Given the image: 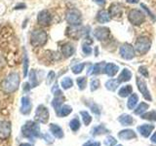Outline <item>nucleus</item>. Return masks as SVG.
<instances>
[{
	"instance_id": "f257e3e1",
	"label": "nucleus",
	"mask_w": 156,
	"mask_h": 146,
	"mask_svg": "<svg viewBox=\"0 0 156 146\" xmlns=\"http://www.w3.org/2000/svg\"><path fill=\"white\" fill-rule=\"evenodd\" d=\"M20 85V76L18 73L13 72L11 74H9L7 78H5L4 81L2 82V89L5 92L11 94L18 90Z\"/></svg>"
},
{
	"instance_id": "f03ea898",
	"label": "nucleus",
	"mask_w": 156,
	"mask_h": 146,
	"mask_svg": "<svg viewBox=\"0 0 156 146\" xmlns=\"http://www.w3.org/2000/svg\"><path fill=\"white\" fill-rule=\"evenodd\" d=\"M22 133L24 137L29 139H34L40 136V128L39 126L32 121L27 122V124L23 127Z\"/></svg>"
},
{
	"instance_id": "7ed1b4c3",
	"label": "nucleus",
	"mask_w": 156,
	"mask_h": 146,
	"mask_svg": "<svg viewBox=\"0 0 156 146\" xmlns=\"http://www.w3.org/2000/svg\"><path fill=\"white\" fill-rule=\"evenodd\" d=\"M48 39L47 33L42 29H36L31 32L30 44L33 47H42L46 44Z\"/></svg>"
},
{
	"instance_id": "20e7f679",
	"label": "nucleus",
	"mask_w": 156,
	"mask_h": 146,
	"mask_svg": "<svg viewBox=\"0 0 156 146\" xmlns=\"http://www.w3.org/2000/svg\"><path fill=\"white\" fill-rule=\"evenodd\" d=\"M151 48V40L146 36H140L135 43V51L140 55H145Z\"/></svg>"
},
{
	"instance_id": "39448f33",
	"label": "nucleus",
	"mask_w": 156,
	"mask_h": 146,
	"mask_svg": "<svg viewBox=\"0 0 156 146\" xmlns=\"http://www.w3.org/2000/svg\"><path fill=\"white\" fill-rule=\"evenodd\" d=\"M66 23L68 24H70L71 26H80L81 22H82V16H81L80 11L78 9H75V8L69 9L66 12Z\"/></svg>"
},
{
	"instance_id": "423d86ee",
	"label": "nucleus",
	"mask_w": 156,
	"mask_h": 146,
	"mask_svg": "<svg viewBox=\"0 0 156 146\" xmlns=\"http://www.w3.org/2000/svg\"><path fill=\"white\" fill-rule=\"evenodd\" d=\"M128 19L133 26H139L144 22L145 15L139 9H132L128 14Z\"/></svg>"
},
{
	"instance_id": "0eeeda50",
	"label": "nucleus",
	"mask_w": 156,
	"mask_h": 146,
	"mask_svg": "<svg viewBox=\"0 0 156 146\" xmlns=\"http://www.w3.org/2000/svg\"><path fill=\"white\" fill-rule=\"evenodd\" d=\"M119 54L122 58L126 61H130L135 57V48L129 43L123 44L119 49Z\"/></svg>"
},
{
	"instance_id": "6e6552de",
	"label": "nucleus",
	"mask_w": 156,
	"mask_h": 146,
	"mask_svg": "<svg viewBox=\"0 0 156 146\" xmlns=\"http://www.w3.org/2000/svg\"><path fill=\"white\" fill-rule=\"evenodd\" d=\"M49 110L44 105H39L35 111V120L39 123L45 124L49 120Z\"/></svg>"
},
{
	"instance_id": "1a4fd4ad",
	"label": "nucleus",
	"mask_w": 156,
	"mask_h": 146,
	"mask_svg": "<svg viewBox=\"0 0 156 146\" xmlns=\"http://www.w3.org/2000/svg\"><path fill=\"white\" fill-rule=\"evenodd\" d=\"M136 86H138L140 92H141V95L144 96V97L146 100L151 101L152 100V97H151L150 92L147 89V86H146L145 81L140 77H136Z\"/></svg>"
},
{
	"instance_id": "9d476101",
	"label": "nucleus",
	"mask_w": 156,
	"mask_h": 146,
	"mask_svg": "<svg viewBox=\"0 0 156 146\" xmlns=\"http://www.w3.org/2000/svg\"><path fill=\"white\" fill-rule=\"evenodd\" d=\"M94 35L96 39H98L99 41H105L106 39H108L110 36V30L108 27L105 26H99L95 29Z\"/></svg>"
},
{
	"instance_id": "9b49d317",
	"label": "nucleus",
	"mask_w": 156,
	"mask_h": 146,
	"mask_svg": "<svg viewBox=\"0 0 156 146\" xmlns=\"http://www.w3.org/2000/svg\"><path fill=\"white\" fill-rule=\"evenodd\" d=\"M37 22L38 23L42 26H50L52 22V16L47 10H42V11L38 14L37 17Z\"/></svg>"
},
{
	"instance_id": "f8f14e48",
	"label": "nucleus",
	"mask_w": 156,
	"mask_h": 146,
	"mask_svg": "<svg viewBox=\"0 0 156 146\" xmlns=\"http://www.w3.org/2000/svg\"><path fill=\"white\" fill-rule=\"evenodd\" d=\"M11 134V124L8 121L0 122V139L6 140Z\"/></svg>"
},
{
	"instance_id": "ddd939ff",
	"label": "nucleus",
	"mask_w": 156,
	"mask_h": 146,
	"mask_svg": "<svg viewBox=\"0 0 156 146\" xmlns=\"http://www.w3.org/2000/svg\"><path fill=\"white\" fill-rule=\"evenodd\" d=\"M108 12L111 16V19H119L122 17V14H123V8H122V5L119 3H112L109 6Z\"/></svg>"
},
{
	"instance_id": "4468645a",
	"label": "nucleus",
	"mask_w": 156,
	"mask_h": 146,
	"mask_svg": "<svg viewBox=\"0 0 156 146\" xmlns=\"http://www.w3.org/2000/svg\"><path fill=\"white\" fill-rule=\"evenodd\" d=\"M111 19V16L109 12L107 11V10H100L99 12H98V15H97V21L101 23H108L110 22Z\"/></svg>"
},
{
	"instance_id": "2eb2a0df",
	"label": "nucleus",
	"mask_w": 156,
	"mask_h": 146,
	"mask_svg": "<svg viewBox=\"0 0 156 146\" xmlns=\"http://www.w3.org/2000/svg\"><path fill=\"white\" fill-rule=\"evenodd\" d=\"M31 101L28 96H23L22 97V106H21V112L23 114L27 115L28 114L31 110Z\"/></svg>"
},
{
	"instance_id": "dca6fc26",
	"label": "nucleus",
	"mask_w": 156,
	"mask_h": 146,
	"mask_svg": "<svg viewBox=\"0 0 156 146\" xmlns=\"http://www.w3.org/2000/svg\"><path fill=\"white\" fill-rule=\"evenodd\" d=\"M78 26H71V27H69V28H67V32H66V34L69 37H71V38H74V39H77L79 38V37H81V35L83 34V31H84V29L83 28H78Z\"/></svg>"
},
{
	"instance_id": "f3484780",
	"label": "nucleus",
	"mask_w": 156,
	"mask_h": 146,
	"mask_svg": "<svg viewBox=\"0 0 156 146\" xmlns=\"http://www.w3.org/2000/svg\"><path fill=\"white\" fill-rule=\"evenodd\" d=\"M61 51H62V54L63 57H69L74 54V47H73L70 43H66L62 46Z\"/></svg>"
},
{
	"instance_id": "a211bd4d",
	"label": "nucleus",
	"mask_w": 156,
	"mask_h": 146,
	"mask_svg": "<svg viewBox=\"0 0 156 146\" xmlns=\"http://www.w3.org/2000/svg\"><path fill=\"white\" fill-rule=\"evenodd\" d=\"M154 129V126L153 125H147V124H144L143 126H140L139 128H138V130H139V133L144 136V137H147V136L150 135L151 134V131L153 130Z\"/></svg>"
},
{
	"instance_id": "6ab92c4d",
	"label": "nucleus",
	"mask_w": 156,
	"mask_h": 146,
	"mask_svg": "<svg viewBox=\"0 0 156 146\" xmlns=\"http://www.w3.org/2000/svg\"><path fill=\"white\" fill-rule=\"evenodd\" d=\"M118 136L120 139H123V140H129V139H133L136 137V134H135L134 130H121L120 133L118 134Z\"/></svg>"
},
{
	"instance_id": "aec40b11",
	"label": "nucleus",
	"mask_w": 156,
	"mask_h": 146,
	"mask_svg": "<svg viewBox=\"0 0 156 146\" xmlns=\"http://www.w3.org/2000/svg\"><path fill=\"white\" fill-rule=\"evenodd\" d=\"M118 71H119V67L117 66L116 64H114V63H107V64H105V73L108 75L109 77L115 76V74Z\"/></svg>"
},
{
	"instance_id": "412c9836",
	"label": "nucleus",
	"mask_w": 156,
	"mask_h": 146,
	"mask_svg": "<svg viewBox=\"0 0 156 146\" xmlns=\"http://www.w3.org/2000/svg\"><path fill=\"white\" fill-rule=\"evenodd\" d=\"M72 112V108L69 106V105H62L60 108L58 110H56V113L58 117H65V116H67L69 115Z\"/></svg>"
},
{
	"instance_id": "4be33fe9",
	"label": "nucleus",
	"mask_w": 156,
	"mask_h": 146,
	"mask_svg": "<svg viewBox=\"0 0 156 146\" xmlns=\"http://www.w3.org/2000/svg\"><path fill=\"white\" fill-rule=\"evenodd\" d=\"M50 130L51 133L55 135V137L57 138H62L63 137V131L60 126H58L56 124H51L50 125Z\"/></svg>"
},
{
	"instance_id": "5701e85b",
	"label": "nucleus",
	"mask_w": 156,
	"mask_h": 146,
	"mask_svg": "<svg viewBox=\"0 0 156 146\" xmlns=\"http://www.w3.org/2000/svg\"><path fill=\"white\" fill-rule=\"evenodd\" d=\"M132 78V73L131 71L128 69V68H124L123 70L121 71V73L118 76V81L121 82H127V81H130Z\"/></svg>"
},
{
	"instance_id": "b1692460",
	"label": "nucleus",
	"mask_w": 156,
	"mask_h": 146,
	"mask_svg": "<svg viewBox=\"0 0 156 146\" xmlns=\"http://www.w3.org/2000/svg\"><path fill=\"white\" fill-rule=\"evenodd\" d=\"M118 121L120 123L123 125V126H130L134 123V120H133V117L129 114H122L119 118Z\"/></svg>"
},
{
	"instance_id": "393cba45",
	"label": "nucleus",
	"mask_w": 156,
	"mask_h": 146,
	"mask_svg": "<svg viewBox=\"0 0 156 146\" xmlns=\"http://www.w3.org/2000/svg\"><path fill=\"white\" fill-rule=\"evenodd\" d=\"M119 85H120V82L118 81V79H110L105 83L106 89L111 92H114L117 88H118Z\"/></svg>"
},
{
	"instance_id": "a878e982",
	"label": "nucleus",
	"mask_w": 156,
	"mask_h": 146,
	"mask_svg": "<svg viewBox=\"0 0 156 146\" xmlns=\"http://www.w3.org/2000/svg\"><path fill=\"white\" fill-rule=\"evenodd\" d=\"M132 92H133V88H132V86L131 85H126V86H123L119 90L118 95L121 97H127V96L132 94Z\"/></svg>"
},
{
	"instance_id": "bb28decb",
	"label": "nucleus",
	"mask_w": 156,
	"mask_h": 146,
	"mask_svg": "<svg viewBox=\"0 0 156 146\" xmlns=\"http://www.w3.org/2000/svg\"><path fill=\"white\" fill-rule=\"evenodd\" d=\"M138 101H139V96L138 95H136V94H132L129 97V99H128V102H127V106H128V108L129 109H134L135 108V106L136 105V103H138Z\"/></svg>"
},
{
	"instance_id": "cd10ccee",
	"label": "nucleus",
	"mask_w": 156,
	"mask_h": 146,
	"mask_svg": "<svg viewBox=\"0 0 156 146\" xmlns=\"http://www.w3.org/2000/svg\"><path fill=\"white\" fill-rule=\"evenodd\" d=\"M105 61H101V62L96 63L94 67H93V74L98 75V74H101L102 72H105Z\"/></svg>"
},
{
	"instance_id": "c85d7f7f",
	"label": "nucleus",
	"mask_w": 156,
	"mask_h": 146,
	"mask_svg": "<svg viewBox=\"0 0 156 146\" xmlns=\"http://www.w3.org/2000/svg\"><path fill=\"white\" fill-rule=\"evenodd\" d=\"M63 100H65V96H63L62 95L55 96V99H54L52 101V105L54 106V108H55L56 110H58L62 105Z\"/></svg>"
},
{
	"instance_id": "c756f323",
	"label": "nucleus",
	"mask_w": 156,
	"mask_h": 146,
	"mask_svg": "<svg viewBox=\"0 0 156 146\" xmlns=\"http://www.w3.org/2000/svg\"><path fill=\"white\" fill-rule=\"evenodd\" d=\"M106 133H108V130H107L104 125L97 126L96 128H94L92 130L93 135H100V134H106Z\"/></svg>"
},
{
	"instance_id": "7c9ffc66",
	"label": "nucleus",
	"mask_w": 156,
	"mask_h": 146,
	"mask_svg": "<svg viewBox=\"0 0 156 146\" xmlns=\"http://www.w3.org/2000/svg\"><path fill=\"white\" fill-rule=\"evenodd\" d=\"M61 85H62V87L65 90H68L69 88H71V87L73 86V81L71 80V78H69V77H66V78H63V79L62 80Z\"/></svg>"
},
{
	"instance_id": "2f4dec72",
	"label": "nucleus",
	"mask_w": 156,
	"mask_h": 146,
	"mask_svg": "<svg viewBox=\"0 0 156 146\" xmlns=\"http://www.w3.org/2000/svg\"><path fill=\"white\" fill-rule=\"evenodd\" d=\"M147 109H148V104L145 103V102H141V103L138 107H136V109L135 110V114L141 115L144 112H145Z\"/></svg>"
},
{
	"instance_id": "473e14b6",
	"label": "nucleus",
	"mask_w": 156,
	"mask_h": 146,
	"mask_svg": "<svg viewBox=\"0 0 156 146\" xmlns=\"http://www.w3.org/2000/svg\"><path fill=\"white\" fill-rule=\"evenodd\" d=\"M80 115L82 116V119H83V122H84V124L86 126H88L92 121V117L91 115L88 113L87 111H81L80 112Z\"/></svg>"
},
{
	"instance_id": "72a5a7b5",
	"label": "nucleus",
	"mask_w": 156,
	"mask_h": 146,
	"mask_svg": "<svg viewBox=\"0 0 156 146\" xmlns=\"http://www.w3.org/2000/svg\"><path fill=\"white\" fill-rule=\"evenodd\" d=\"M141 119H145L148 121H156V112L151 111L148 112V113L141 114Z\"/></svg>"
},
{
	"instance_id": "f704fd0d",
	"label": "nucleus",
	"mask_w": 156,
	"mask_h": 146,
	"mask_svg": "<svg viewBox=\"0 0 156 146\" xmlns=\"http://www.w3.org/2000/svg\"><path fill=\"white\" fill-rule=\"evenodd\" d=\"M69 127H70L71 130L77 131L78 130H79V128H80V122H79V120H78L77 118L72 119L70 121V123H69Z\"/></svg>"
},
{
	"instance_id": "c9c22d12",
	"label": "nucleus",
	"mask_w": 156,
	"mask_h": 146,
	"mask_svg": "<svg viewBox=\"0 0 156 146\" xmlns=\"http://www.w3.org/2000/svg\"><path fill=\"white\" fill-rule=\"evenodd\" d=\"M29 79H30V88H34V87H36L38 85V81L36 79V73L35 71H34L33 69L30 71V75H29Z\"/></svg>"
},
{
	"instance_id": "e433bc0d",
	"label": "nucleus",
	"mask_w": 156,
	"mask_h": 146,
	"mask_svg": "<svg viewBox=\"0 0 156 146\" xmlns=\"http://www.w3.org/2000/svg\"><path fill=\"white\" fill-rule=\"evenodd\" d=\"M77 85L79 87V89L82 91L84 90L86 88V85H87V79L85 77H79L77 78Z\"/></svg>"
},
{
	"instance_id": "4c0bfd02",
	"label": "nucleus",
	"mask_w": 156,
	"mask_h": 146,
	"mask_svg": "<svg viewBox=\"0 0 156 146\" xmlns=\"http://www.w3.org/2000/svg\"><path fill=\"white\" fill-rule=\"evenodd\" d=\"M84 66H85V63H78V64L72 67V72L74 73V74H79V73L82 72V70L84 69Z\"/></svg>"
},
{
	"instance_id": "58836bf2",
	"label": "nucleus",
	"mask_w": 156,
	"mask_h": 146,
	"mask_svg": "<svg viewBox=\"0 0 156 146\" xmlns=\"http://www.w3.org/2000/svg\"><path fill=\"white\" fill-rule=\"evenodd\" d=\"M27 69H28V57L27 54H24V57H23V76L24 77L27 75Z\"/></svg>"
},
{
	"instance_id": "ea45409f",
	"label": "nucleus",
	"mask_w": 156,
	"mask_h": 146,
	"mask_svg": "<svg viewBox=\"0 0 156 146\" xmlns=\"http://www.w3.org/2000/svg\"><path fill=\"white\" fill-rule=\"evenodd\" d=\"M100 85H101V83H100V80L99 79L92 80V82H91V91L92 92H95L96 90H98L100 88Z\"/></svg>"
},
{
	"instance_id": "a19ab883",
	"label": "nucleus",
	"mask_w": 156,
	"mask_h": 146,
	"mask_svg": "<svg viewBox=\"0 0 156 146\" xmlns=\"http://www.w3.org/2000/svg\"><path fill=\"white\" fill-rule=\"evenodd\" d=\"M105 143L108 146H114L116 144V140L114 137H112V136H107L105 140Z\"/></svg>"
},
{
	"instance_id": "79ce46f5",
	"label": "nucleus",
	"mask_w": 156,
	"mask_h": 146,
	"mask_svg": "<svg viewBox=\"0 0 156 146\" xmlns=\"http://www.w3.org/2000/svg\"><path fill=\"white\" fill-rule=\"evenodd\" d=\"M82 51H83V53L85 54V55H90V54L92 53V48L90 47V45H88V44L84 43L82 45Z\"/></svg>"
},
{
	"instance_id": "37998d69",
	"label": "nucleus",
	"mask_w": 156,
	"mask_h": 146,
	"mask_svg": "<svg viewBox=\"0 0 156 146\" xmlns=\"http://www.w3.org/2000/svg\"><path fill=\"white\" fill-rule=\"evenodd\" d=\"M139 72L144 77H146V78L148 77V70H147V68H146L145 66H140L139 67Z\"/></svg>"
},
{
	"instance_id": "c03bdc74",
	"label": "nucleus",
	"mask_w": 156,
	"mask_h": 146,
	"mask_svg": "<svg viewBox=\"0 0 156 146\" xmlns=\"http://www.w3.org/2000/svg\"><path fill=\"white\" fill-rule=\"evenodd\" d=\"M55 72L54 71H50L48 74V77H47V84H51L52 81L55 79Z\"/></svg>"
},
{
	"instance_id": "a18cd8bd",
	"label": "nucleus",
	"mask_w": 156,
	"mask_h": 146,
	"mask_svg": "<svg viewBox=\"0 0 156 146\" xmlns=\"http://www.w3.org/2000/svg\"><path fill=\"white\" fill-rule=\"evenodd\" d=\"M140 6H141V8H143V9L144 10V11H145L146 13H147V14L149 15V17H151V18H152V19H154V21H155V19H156V18H155V16H154V15H153L152 13H151V12L149 11V10H148V8L146 7L144 4H140Z\"/></svg>"
},
{
	"instance_id": "49530a36",
	"label": "nucleus",
	"mask_w": 156,
	"mask_h": 146,
	"mask_svg": "<svg viewBox=\"0 0 156 146\" xmlns=\"http://www.w3.org/2000/svg\"><path fill=\"white\" fill-rule=\"evenodd\" d=\"M90 108L92 109V111L94 112L95 114H98V115L100 114V109L98 108V106H97L96 104H94V103H93V104H90Z\"/></svg>"
},
{
	"instance_id": "de8ad7c7",
	"label": "nucleus",
	"mask_w": 156,
	"mask_h": 146,
	"mask_svg": "<svg viewBox=\"0 0 156 146\" xmlns=\"http://www.w3.org/2000/svg\"><path fill=\"white\" fill-rule=\"evenodd\" d=\"M83 146H101L100 142H95V141H88Z\"/></svg>"
},
{
	"instance_id": "09e8293b",
	"label": "nucleus",
	"mask_w": 156,
	"mask_h": 146,
	"mask_svg": "<svg viewBox=\"0 0 156 146\" xmlns=\"http://www.w3.org/2000/svg\"><path fill=\"white\" fill-rule=\"evenodd\" d=\"M43 137L45 138V140L47 141L48 143H52V142H53V139H52V137H51L50 135H48V134H44V135H43Z\"/></svg>"
},
{
	"instance_id": "8fccbe9b",
	"label": "nucleus",
	"mask_w": 156,
	"mask_h": 146,
	"mask_svg": "<svg viewBox=\"0 0 156 146\" xmlns=\"http://www.w3.org/2000/svg\"><path fill=\"white\" fill-rule=\"evenodd\" d=\"M95 3H97L98 5H101V6H102V5L105 4V1L106 0H93Z\"/></svg>"
},
{
	"instance_id": "3c124183",
	"label": "nucleus",
	"mask_w": 156,
	"mask_h": 146,
	"mask_svg": "<svg viewBox=\"0 0 156 146\" xmlns=\"http://www.w3.org/2000/svg\"><path fill=\"white\" fill-rule=\"evenodd\" d=\"M126 1L130 4H136V3L140 2V0H126Z\"/></svg>"
},
{
	"instance_id": "603ef678",
	"label": "nucleus",
	"mask_w": 156,
	"mask_h": 146,
	"mask_svg": "<svg viewBox=\"0 0 156 146\" xmlns=\"http://www.w3.org/2000/svg\"><path fill=\"white\" fill-rule=\"evenodd\" d=\"M150 140H151V142H153V143H156V133H154V134H153L152 136H151Z\"/></svg>"
},
{
	"instance_id": "864d4df0",
	"label": "nucleus",
	"mask_w": 156,
	"mask_h": 146,
	"mask_svg": "<svg viewBox=\"0 0 156 146\" xmlns=\"http://www.w3.org/2000/svg\"><path fill=\"white\" fill-rule=\"evenodd\" d=\"M20 146H32L31 144H29V143H22Z\"/></svg>"
},
{
	"instance_id": "5fc2aeb1",
	"label": "nucleus",
	"mask_w": 156,
	"mask_h": 146,
	"mask_svg": "<svg viewBox=\"0 0 156 146\" xmlns=\"http://www.w3.org/2000/svg\"><path fill=\"white\" fill-rule=\"evenodd\" d=\"M118 146H122V145H118Z\"/></svg>"
}]
</instances>
